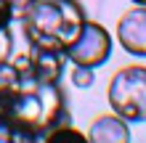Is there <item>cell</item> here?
Listing matches in <instances>:
<instances>
[{"label":"cell","instance_id":"8fae6325","mask_svg":"<svg viewBox=\"0 0 146 143\" xmlns=\"http://www.w3.org/2000/svg\"><path fill=\"white\" fill-rule=\"evenodd\" d=\"M8 3H11V8H13V16H16V19H21V13L27 11V5L32 3V0H8Z\"/></svg>","mask_w":146,"mask_h":143},{"label":"cell","instance_id":"ba28073f","mask_svg":"<svg viewBox=\"0 0 146 143\" xmlns=\"http://www.w3.org/2000/svg\"><path fill=\"white\" fill-rule=\"evenodd\" d=\"M93 82H96V74H93L90 66H77L72 69V85L74 88H90Z\"/></svg>","mask_w":146,"mask_h":143},{"label":"cell","instance_id":"7a4b0ae2","mask_svg":"<svg viewBox=\"0 0 146 143\" xmlns=\"http://www.w3.org/2000/svg\"><path fill=\"white\" fill-rule=\"evenodd\" d=\"M19 21L29 45L66 50L88 19L77 0H32Z\"/></svg>","mask_w":146,"mask_h":143},{"label":"cell","instance_id":"8992f818","mask_svg":"<svg viewBox=\"0 0 146 143\" xmlns=\"http://www.w3.org/2000/svg\"><path fill=\"white\" fill-rule=\"evenodd\" d=\"M24 64H27V69L35 77L45 80V82H58L66 69V50L29 45V53L24 56Z\"/></svg>","mask_w":146,"mask_h":143},{"label":"cell","instance_id":"277c9868","mask_svg":"<svg viewBox=\"0 0 146 143\" xmlns=\"http://www.w3.org/2000/svg\"><path fill=\"white\" fill-rule=\"evenodd\" d=\"M109 56H111V37L96 21H85L77 40L66 48V61L77 66H90V69L106 64Z\"/></svg>","mask_w":146,"mask_h":143},{"label":"cell","instance_id":"9c48e42d","mask_svg":"<svg viewBox=\"0 0 146 143\" xmlns=\"http://www.w3.org/2000/svg\"><path fill=\"white\" fill-rule=\"evenodd\" d=\"M13 56V29H0V64Z\"/></svg>","mask_w":146,"mask_h":143},{"label":"cell","instance_id":"3957f363","mask_svg":"<svg viewBox=\"0 0 146 143\" xmlns=\"http://www.w3.org/2000/svg\"><path fill=\"white\" fill-rule=\"evenodd\" d=\"M109 106L127 125L146 122V66H122L109 82Z\"/></svg>","mask_w":146,"mask_h":143},{"label":"cell","instance_id":"6da1fadb","mask_svg":"<svg viewBox=\"0 0 146 143\" xmlns=\"http://www.w3.org/2000/svg\"><path fill=\"white\" fill-rule=\"evenodd\" d=\"M0 122L13 132V140H45L72 119L58 82L35 77L19 56L0 64Z\"/></svg>","mask_w":146,"mask_h":143},{"label":"cell","instance_id":"52a82bcc","mask_svg":"<svg viewBox=\"0 0 146 143\" xmlns=\"http://www.w3.org/2000/svg\"><path fill=\"white\" fill-rule=\"evenodd\" d=\"M88 140L93 143H127L130 140V127L122 117L111 114H101L98 119H93L90 130H88Z\"/></svg>","mask_w":146,"mask_h":143},{"label":"cell","instance_id":"30bf717a","mask_svg":"<svg viewBox=\"0 0 146 143\" xmlns=\"http://www.w3.org/2000/svg\"><path fill=\"white\" fill-rule=\"evenodd\" d=\"M13 21H16V16H13L11 3L8 0H0V29H8Z\"/></svg>","mask_w":146,"mask_h":143},{"label":"cell","instance_id":"5b68a950","mask_svg":"<svg viewBox=\"0 0 146 143\" xmlns=\"http://www.w3.org/2000/svg\"><path fill=\"white\" fill-rule=\"evenodd\" d=\"M117 40L130 56L146 58V5H135L119 16Z\"/></svg>","mask_w":146,"mask_h":143},{"label":"cell","instance_id":"7c38bea8","mask_svg":"<svg viewBox=\"0 0 146 143\" xmlns=\"http://www.w3.org/2000/svg\"><path fill=\"white\" fill-rule=\"evenodd\" d=\"M133 3H135V5H146V0H133Z\"/></svg>","mask_w":146,"mask_h":143}]
</instances>
